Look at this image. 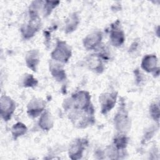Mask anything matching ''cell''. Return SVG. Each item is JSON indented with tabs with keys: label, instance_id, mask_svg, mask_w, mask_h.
Listing matches in <instances>:
<instances>
[{
	"label": "cell",
	"instance_id": "obj_15",
	"mask_svg": "<svg viewBox=\"0 0 160 160\" xmlns=\"http://www.w3.org/2000/svg\"><path fill=\"white\" fill-rule=\"evenodd\" d=\"M78 19L76 16L73 15L70 17V19L68 20L66 24V31L68 32H71L76 29V27L78 26Z\"/></svg>",
	"mask_w": 160,
	"mask_h": 160
},
{
	"label": "cell",
	"instance_id": "obj_8",
	"mask_svg": "<svg viewBox=\"0 0 160 160\" xmlns=\"http://www.w3.org/2000/svg\"><path fill=\"white\" fill-rule=\"evenodd\" d=\"M102 39L100 32H94L89 34L84 40V46L86 49H92L98 46Z\"/></svg>",
	"mask_w": 160,
	"mask_h": 160
},
{
	"label": "cell",
	"instance_id": "obj_13",
	"mask_svg": "<svg viewBox=\"0 0 160 160\" xmlns=\"http://www.w3.org/2000/svg\"><path fill=\"white\" fill-rule=\"evenodd\" d=\"M26 126L21 122H18L14 124L11 129L12 134L14 139H16L18 137L23 135L26 132Z\"/></svg>",
	"mask_w": 160,
	"mask_h": 160
},
{
	"label": "cell",
	"instance_id": "obj_6",
	"mask_svg": "<svg viewBox=\"0 0 160 160\" xmlns=\"http://www.w3.org/2000/svg\"><path fill=\"white\" fill-rule=\"evenodd\" d=\"M45 102L40 99H32L28 106V112L32 117L38 116L44 109Z\"/></svg>",
	"mask_w": 160,
	"mask_h": 160
},
{
	"label": "cell",
	"instance_id": "obj_14",
	"mask_svg": "<svg viewBox=\"0 0 160 160\" xmlns=\"http://www.w3.org/2000/svg\"><path fill=\"white\" fill-rule=\"evenodd\" d=\"M56 65L51 69L52 74L58 81H62L65 78V72L61 67Z\"/></svg>",
	"mask_w": 160,
	"mask_h": 160
},
{
	"label": "cell",
	"instance_id": "obj_4",
	"mask_svg": "<svg viewBox=\"0 0 160 160\" xmlns=\"http://www.w3.org/2000/svg\"><path fill=\"white\" fill-rule=\"evenodd\" d=\"M116 94L115 93H106L101 95L99 98V101L101 105L102 112L107 113L114 107L116 104Z\"/></svg>",
	"mask_w": 160,
	"mask_h": 160
},
{
	"label": "cell",
	"instance_id": "obj_1",
	"mask_svg": "<svg viewBox=\"0 0 160 160\" xmlns=\"http://www.w3.org/2000/svg\"><path fill=\"white\" fill-rule=\"evenodd\" d=\"M71 56V48L64 41H58L55 49L51 53L52 59L62 62H66Z\"/></svg>",
	"mask_w": 160,
	"mask_h": 160
},
{
	"label": "cell",
	"instance_id": "obj_2",
	"mask_svg": "<svg viewBox=\"0 0 160 160\" xmlns=\"http://www.w3.org/2000/svg\"><path fill=\"white\" fill-rule=\"evenodd\" d=\"M1 114L4 121H8L15 109L14 101L7 96H2L0 100Z\"/></svg>",
	"mask_w": 160,
	"mask_h": 160
},
{
	"label": "cell",
	"instance_id": "obj_10",
	"mask_svg": "<svg viewBox=\"0 0 160 160\" xmlns=\"http://www.w3.org/2000/svg\"><path fill=\"white\" fill-rule=\"evenodd\" d=\"M39 52L36 50H32L29 51L26 57L27 66L34 71L36 69V67L39 63Z\"/></svg>",
	"mask_w": 160,
	"mask_h": 160
},
{
	"label": "cell",
	"instance_id": "obj_7",
	"mask_svg": "<svg viewBox=\"0 0 160 160\" xmlns=\"http://www.w3.org/2000/svg\"><path fill=\"white\" fill-rule=\"evenodd\" d=\"M84 149V143L81 139L74 141L70 146L69 149V157L72 159H80L82 156Z\"/></svg>",
	"mask_w": 160,
	"mask_h": 160
},
{
	"label": "cell",
	"instance_id": "obj_3",
	"mask_svg": "<svg viewBox=\"0 0 160 160\" xmlns=\"http://www.w3.org/2000/svg\"><path fill=\"white\" fill-rule=\"evenodd\" d=\"M72 103L75 108L88 109L90 106L89 94L85 91H81L72 96Z\"/></svg>",
	"mask_w": 160,
	"mask_h": 160
},
{
	"label": "cell",
	"instance_id": "obj_18",
	"mask_svg": "<svg viewBox=\"0 0 160 160\" xmlns=\"http://www.w3.org/2000/svg\"><path fill=\"white\" fill-rule=\"evenodd\" d=\"M150 112L151 114V116L154 118L158 119L159 118V108L156 104L152 105L150 108Z\"/></svg>",
	"mask_w": 160,
	"mask_h": 160
},
{
	"label": "cell",
	"instance_id": "obj_12",
	"mask_svg": "<svg viewBox=\"0 0 160 160\" xmlns=\"http://www.w3.org/2000/svg\"><path fill=\"white\" fill-rule=\"evenodd\" d=\"M39 124L44 130L48 131L53 126V120L51 114L48 111L44 112L41 116L39 121Z\"/></svg>",
	"mask_w": 160,
	"mask_h": 160
},
{
	"label": "cell",
	"instance_id": "obj_9",
	"mask_svg": "<svg viewBox=\"0 0 160 160\" xmlns=\"http://www.w3.org/2000/svg\"><path fill=\"white\" fill-rule=\"evenodd\" d=\"M111 39L114 46H121L124 41V35L123 32L118 27V25L114 26L111 32Z\"/></svg>",
	"mask_w": 160,
	"mask_h": 160
},
{
	"label": "cell",
	"instance_id": "obj_16",
	"mask_svg": "<svg viewBox=\"0 0 160 160\" xmlns=\"http://www.w3.org/2000/svg\"><path fill=\"white\" fill-rule=\"evenodd\" d=\"M114 144L118 149H122L126 146L127 139L125 136H118L114 139Z\"/></svg>",
	"mask_w": 160,
	"mask_h": 160
},
{
	"label": "cell",
	"instance_id": "obj_5",
	"mask_svg": "<svg viewBox=\"0 0 160 160\" xmlns=\"http://www.w3.org/2000/svg\"><path fill=\"white\" fill-rule=\"evenodd\" d=\"M39 19L37 18V16H34L31 17V19L30 20L28 24L22 28V33L24 38H28L32 36L36 31L39 29Z\"/></svg>",
	"mask_w": 160,
	"mask_h": 160
},
{
	"label": "cell",
	"instance_id": "obj_17",
	"mask_svg": "<svg viewBox=\"0 0 160 160\" xmlns=\"http://www.w3.org/2000/svg\"><path fill=\"white\" fill-rule=\"evenodd\" d=\"M37 83V80L35 78H34L31 74L26 76L23 82V84L25 87H32L36 86Z\"/></svg>",
	"mask_w": 160,
	"mask_h": 160
},
{
	"label": "cell",
	"instance_id": "obj_11",
	"mask_svg": "<svg viewBox=\"0 0 160 160\" xmlns=\"http://www.w3.org/2000/svg\"><path fill=\"white\" fill-rule=\"evenodd\" d=\"M158 59L156 56L148 55L144 58L142 61V68L148 72H151L155 70L157 65Z\"/></svg>",
	"mask_w": 160,
	"mask_h": 160
}]
</instances>
